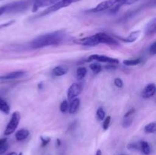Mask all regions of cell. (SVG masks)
Masks as SVG:
<instances>
[{
	"mask_svg": "<svg viewBox=\"0 0 156 155\" xmlns=\"http://www.w3.org/2000/svg\"><path fill=\"white\" fill-rule=\"evenodd\" d=\"M60 111L62 112H66L69 109V103L67 100H63L60 104Z\"/></svg>",
	"mask_w": 156,
	"mask_h": 155,
	"instance_id": "obj_27",
	"label": "cell"
},
{
	"mask_svg": "<svg viewBox=\"0 0 156 155\" xmlns=\"http://www.w3.org/2000/svg\"><path fill=\"white\" fill-rule=\"evenodd\" d=\"M124 3L125 0H105V1L97 5L95 7L89 9L88 12L97 13V12H104V11L109 10L111 8L114 7L116 5H120L121 6L124 5Z\"/></svg>",
	"mask_w": 156,
	"mask_h": 155,
	"instance_id": "obj_4",
	"label": "cell"
},
{
	"mask_svg": "<svg viewBox=\"0 0 156 155\" xmlns=\"http://www.w3.org/2000/svg\"><path fill=\"white\" fill-rule=\"evenodd\" d=\"M0 111L3 113L6 114V115L10 112V106L2 97H0Z\"/></svg>",
	"mask_w": 156,
	"mask_h": 155,
	"instance_id": "obj_17",
	"label": "cell"
},
{
	"mask_svg": "<svg viewBox=\"0 0 156 155\" xmlns=\"http://www.w3.org/2000/svg\"><path fill=\"white\" fill-rule=\"evenodd\" d=\"M140 1V0H125V3L124 5H132V4H134L135 2H136Z\"/></svg>",
	"mask_w": 156,
	"mask_h": 155,
	"instance_id": "obj_34",
	"label": "cell"
},
{
	"mask_svg": "<svg viewBox=\"0 0 156 155\" xmlns=\"http://www.w3.org/2000/svg\"><path fill=\"white\" fill-rule=\"evenodd\" d=\"M56 142H57V146H59V145H60V140H59V139H57V140H56Z\"/></svg>",
	"mask_w": 156,
	"mask_h": 155,
	"instance_id": "obj_39",
	"label": "cell"
},
{
	"mask_svg": "<svg viewBox=\"0 0 156 155\" xmlns=\"http://www.w3.org/2000/svg\"><path fill=\"white\" fill-rule=\"evenodd\" d=\"M68 67L66 65H57L52 71V74L54 77H60L68 72Z\"/></svg>",
	"mask_w": 156,
	"mask_h": 155,
	"instance_id": "obj_12",
	"label": "cell"
},
{
	"mask_svg": "<svg viewBox=\"0 0 156 155\" xmlns=\"http://www.w3.org/2000/svg\"><path fill=\"white\" fill-rule=\"evenodd\" d=\"M96 37H97L99 43H105L108 44L109 46H117L120 45V43H118V41L116 40L115 39H114L113 37H111L110 35L107 34L105 33H98L95 34Z\"/></svg>",
	"mask_w": 156,
	"mask_h": 155,
	"instance_id": "obj_7",
	"label": "cell"
},
{
	"mask_svg": "<svg viewBox=\"0 0 156 155\" xmlns=\"http://www.w3.org/2000/svg\"><path fill=\"white\" fill-rule=\"evenodd\" d=\"M66 32L62 30H56L37 36L29 43L31 49H40L50 46H57L63 40Z\"/></svg>",
	"mask_w": 156,
	"mask_h": 155,
	"instance_id": "obj_1",
	"label": "cell"
},
{
	"mask_svg": "<svg viewBox=\"0 0 156 155\" xmlns=\"http://www.w3.org/2000/svg\"><path fill=\"white\" fill-rule=\"evenodd\" d=\"M87 74V69L85 67H79L76 70V77L78 80L81 81L86 76Z\"/></svg>",
	"mask_w": 156,
	"mask_h": 155,
	"instance_id": "obj_18",
	"label": "cell"
},
{
	"mask_svg": "<svg viewBox=\"0 0 156 155\" xmlns=\"http://www.w3.org/2000/svg\"><path fill=\"white\" fill-rule=\"evenodd\" d=\"M25 71H12V72L8 73V74H4V75L0 76V84H5L8 83V82L12 81L16 79H19L21 78L24 77L26 75Z\"/></svg>",
	"mask_w": 156,
	"mask_h": 155,
	"instance_id": "obj_6",
	"label": "cell"
},
{
	"mask_svg": "<svg viewBox=\"0 0 156 155\" xmlns=\"http://www.w3.org/2000/svg\"><path fill=\"white\" fill-rule=\"evenodd\" d=\"M142 59H126V60L123 61V65H126V66H133V65H139L141 63Z\"/></svg>",
	"mask_w": 156,
	"mask_h": 155,
	"instance_id": "obj_20",
	"label": "cell"
},
{
	"mask_svg": "<svg viewBox=\"0 0 156 155\" xmlns=\"http://www.w3.org/2000/svg\"><path fill=\"white\" fill-rule=\"evenodd\" d=\"M140 149H141L142 152H143L144 154L149 155L151 153V148L149 144L146 141H143L140 142Z\"/></svg>",
	"mask_w": 156,
	"mask_h": 155,
	"instance_id": "obj_19",
	"label": "cell"
},
{
	"mask_svg": "<svg viewBox=\"0 0 156 155\" xmlns=\"http://www.w3.org/2000/svg\"><path fill=\"white\" fill-rule=\"evenodd\" d=\"M97 61L99 62H105V63L108 64H113V65H117L119 63V60L117 59H114V58L109 57V56H101V55H97L94 54L90 56L88 58V62L90 61Z\"/></svg>",
	"mask_w": 156,
	"mask_h": 155,
	"instance_id": "obj_8",
	"label": "cell"
},
{
	"mask_svg": "<svg viewBox=\"0 0 156 155\" xmlns=\"http://www.w3.org/2000/svg\"><path fill=\"white\" fill-rule=\"evenodd\" d=\"M105 111L102 107H99L96 112V115L99 120H104L105 118Z\"/></svg>",
	"mask_w": 156,
	"mask_h": 155,
	"instance_id": "obj_24",
	"label": "cell"
},
{
	"mask_svg": "<svg viewBox=\"0 0 156 155\" xmlns=\"http://www.w3.org/2000/svg\"><path fill=\"white\" fill-rule=\"evenodd\" d=\"M6 155H18V153L16 152H10V153H7Z\"/></svg>",
	"mask_w": 156,
	"mask_h": 155,
	"instance_id": "obj_37",
	"label": "cell"
},
{
	"mask_svg": "<svg viewBox=\"0 0 156 155\" xmlns=\"http://www.w3.org/2000/svg\"><path fill=\"white\" fill-rule=\"evenodd\" d=\"M34 2V0H22L6 5V13H18L26 10Z\"/></svg>",
	"mask_w": 156,
	"mask_h": 155,
	"instance_id": "obj_3",
	"label": "cell"
},
{
	"mask_svg": "<svg viewBox=\"0 0 156 155\" xmlns=\"http://www.w3.org/2000/svg\"><path fill=\"white\" fill-rule=\"evenodd\" d=\"M80 106V100L79 98H75L70 101L69 104V112L70 114H74L77 112Z\"/></svg>",
	"mask_w": 156,
	"mask_h": 155,
	"instance_id": "obj_14",
	"label": "cell"
},
{
	"mask_svg": "<svg viewBox=\"0 0 156 155\" xmlns=\"http://www.w3.org/2000/svg\"><path fill=\"white\" fill-rule=\"evenodd\" d=\"M140 147V144H136V143H132V144H129L127 145V149L129 150H138Z\"/></svg>",
	"mask_w": 156,
	"mask_h": 155,
	"instance_id": "obj_30",
	"label": "cell"
},
{
	"mask_svg": "<svg viewBox=\"0 0 156 155\" xmlns=\"http://www.w3.org/2000/svg\"><path fill=\"white\" fill-rule=\"evenodd\" d=\"M7 141V139L6 138H2V139H0V144H2L3 142H5V141Z\"/></svg>",
	"mask_w": 156,
	"mask_h": 155,
	"instance_id": "obj_36",
	"label": "cell"
},
{
	"mask_svg": "<svg viewBox=\"0 0 156 155\" xmlns=\"http://www.w3.org/2000/svg\"><path fill=\"white\" fill-rule=\"evenodd\" d=\"M20 119H21V114L18 111H15L12 113L11 119L9 122L8 123L6 129L4 132L5 135H9L15 132L16 130L17 127H18V124L20 122Z\"/></svg>",
	"mask_w": 156,
	"mask_h": 155,
	"instance_id": "obj_5",
	"label": "cell"
},
{
	"mask_svg": "<svg viewBox=\"0 0 156 155\" xmlns=\"http://www.w3.org/2000/svg\"><path fill=\"white\" fill-rule=\"evenodd\" d=\"M41 140L42 141V147H45L46 145L49 144L50 141V138H44V137H41Z\"/></svg>",
	"mask_w": 156,
	"mask_h": 155,
	"instance_id": "obj_32",
	"label": "cell"
},
{
	"mask_svg": "<svg viewBox=\"0 0 156 155\" xmlns=\"http://www.w3.org/2000/svg\"><path fill=\"white\" fill-rule=\"evenodd\" d=\"M149 53L152 55H155L156 53V42H154L149 47Z\"/></svg>",
	"mask_w": 156,
	"mask_h": 155,
	"instance_id": "obj_31",
	"label": "cell"
},
{
	"mask_svg": "<svg viewBox=\"0 0 156 155\" xmlns=\"http://www.w3.org/2000/svg\"><path fill=\"white\" fill-rule=\"evenodd\" d=\"M89 68L94 74H98L101 71V65L98 63H92L89 65Z\"/></svg>",
	"mask_w": 156,
	"mask_h": 155,
	"instance_id": "obj_23",
	"label": "cell"
},
{
	"mask_svg": "<svg viewBox=\"0 0 156 155\" xmlns=\"http://www.w3.org/2000/svg\"><path fill=\"white\" fill-rule=\"evenodd\" d=\"M80 0H59V2H57L55 4L49 6L47 9H45L44 11H43L41 13H40L39 15H36L34 18H41V17L45 16V15H49V14H51L53 12H56V11H59L60 9H63V8L68 7L70 5H72L73 3L76 2H79Z\"/></svg>",
	"mask_w": 156,
	"mask_h": 155,
	"instance_id": "obj_2",
	"label": "cell"
},
{
	"mask_svg": "<svg viewBox=\"0 0 156 155\" xmlns=\"http://www.w3.org/2000/svg\"><path fill=\"white\" fill-rule=\"evenodd\" d=\"M111 116H109V115H108V117H106V118H105V120H104V122H103V129L105 131L108 130V127H109L110 126V123H111Z\"/></svg>",
	"mask_w": 156,
	"mask_h": 155,
	"instance_id": "obj_28",
	"label": "cell"
},
{
	"mask_svg": "<svg viewBox=\"0 0 156 155\" xmlns=\"http://www.w3.org/2000/svg\"><path fill=\"white\" fill-rule=\"evenodd\" d=\"M74 42L77 44H80L82 46H94L99 44L98 40L96 37L95 34L92 35L91 36H87V37L82 38V39L76 40Z\"/></svg>",
	"mask_w": 156,
	"mask_h": 155,
	"instance_id": "obj_10",
	"label": "cell"
},
{
	"mask_svg": "<svg viewBox=\"0 0 156 155\" xmlns=\"http://www.w3.org/2000/svg\"><path fill=\"white\" fill-rule=\"evenodd\" d=\"M0 1H2V0H0Z\"/></svg>",
	"mask_w": 156,
	"mask_h": 155,
	"instance_id": "obj_41",
	"label": "cell"
},
{
	"mask_svg": "<svg viewBox=\"0 0 156 155\" xmlns=\"http://www.w3.org/2000/svg\"><path fill=\"white\" fill-rule=\"evenodd\" d=\"M134 112H135V109H134V108H132V109H129V110L127 112H126V113H125V115H124V116H123V118H126V117L131 116V115H133Z\"/></svg>",
	"mask_w": 156,
	"mask_h": 155,
	"instance_id": "obj_33",
	"label": "cell"
},
{
	"mask_svg": "<svg viewBox=\"0 0 156 155\" xmlns=\"http://www.w3.org/2000/svg\"><path fill=\"white\" fill-rule=\"evenodd\" d=\"M18 155H22V153H19Z\"/></svg>",
	"mask_w": 156,
	"mask_h": 155,
	"instance_id": "obj_40",
	"label": "cell"
},
{
	"mask_svg": "<svg viewBox=\"0 0 156 155\" xmlns=\"http://www.w3.org/2000/svg\"><path fill=\"white\" fill-rule=\"evenodd\" d=\"M133 123V118L132 115L129 117H126V118H123V121L122 122L123 128H128L132 125Z\"/></svg>",
	"mask_w": 156,
	"mask_h": 155,
	"instance_id": "obj_25",
	"label": "cell"
},
{
	"mask_svg": "<svg viewBox=\"0 0 156 155\" xmlns=\"http://www.w3.org/2000/svg\"><path fill=\"white\" fill-rule=\"evenodd\" d=\"M95 155H102V152H101V150H97V152H96V154Z\"/></svg>",
	"mask_w": 156,
	"mask_h": 155,
	"instance_id": "obj_35",
	"label": "cell"
},
{
	"mask_svg": "<svg viewBox=\"0 0 156 155\" xmlns=\"http://www.w3.org/2000/svg\"><path fill=\"white\" fill-rule=\"evenodd\" d=\"M114 84H115L116 87L119 88H121L123 86V82L122 81V79H120V78H116L114 79Z\"/></svg>",
	"mask_w": 156,
	"mask_h": 155,
	"instance_id": "obj_29",
	"label": "cell"
},
{
	"mask_svg": "<svg viewBox=\"0 0 156 155\" xmlns=\"http://www.w3.org/2000/svg\"><path fill=\"white\" fill-rule=\"evenodd\" d=\"M38 88L41 90L43 89V83H40L39 84H38Z\"/></svg>",
	"mask_w": 156,
	"mask_h": 155,
	"instance_id": "obj_38",
	"label": "cell"
},
{
	"mask_svg": "<svg viewBox=\"0 0 156 155\" xmlns=\"http://www.w3.org/2000/svg\"><path fill=\"white\" fill-rule=\"evenodd\" d=\"M144 130L146 133H155L156 132V124L155 122H151L146 125L144 128Z\"/></svg>",
	"mask_w": 156,
	"mask_h": 155,
	"instance_id": "obj_22",
	"label": "cell"
},
{
	"mask_svg": "<svg viewBox=\"0 0 156 155\" xmlns=\"http://www.w3.org/2000/svg\"><path fill=\"white\" fill-rule=\"evenodd\" d=\"M82 84L81 83H73L69 88L67 91V97L69 101L75 98H77L78 96L82 93Z\"/></svg>",
	"mask_w": 156,
	"mask_h": 155,
	"instance_id": "obj_9",
	"label": "cell"
},
{
	"mask_svg": "<svg viewBox=\"0 0 156 155\" xmlns=\"http://www.w3.org/2000/svg\"><path fill=\"white\" fill-rule=\"evenodd\" d=\"M8 148H9V144L7 143V141L0 144V155L4 154L7 151Z\"/></svg>",
	"mask_w": 156,
	"mask_h": 155,
	"instance_id": "obj_26",
	"label": "cell"
},
{
	"mask_svg": "<svg viewBox=\"0 0 156 155\" xmlns=\"http://www.w3.org/2000/svg\"><path fill=\"white\" fill-rule=\"evenodd\" d=\"M139 11H140V9H136V10H131L130 12H127L124 16H123L121 18H120V21H123V22H124V21H128V20L131 19V18H133V17L138 13Z\"/></svg>",
	"mask_w": 156,
	"mask_h": 155,
	"instance_id": "obj_21",
	"label": "cell"
},
{
	"mask_svg": "<svg viewBox=\"0 0 156 155\" xmlns=\"http://www.w3.org/2000/svg\"><path fill=\"white\" fill-rule=\"evenodd\" d=\"M29 131L25 129H21L20 130L17 131L15 134V138L18 141H21L25 140L29 136Z\"/></svg>",
	"mask_w": 156,
	"mask_h": 155,
	"instance_id": "obj_15",
	"label": "cell"
},
{
	"mask_svg": "<svg viewBox=\"0 0 156 155\" xmlns=\"http://www.w3.org/2000/svg\"><path fill=\"white\" fill-rule=\"evenodd\" d=\"M156 32V18H154L149 22L146 27V34L147 36H152Z\"/></svg>",
	"mask_w": 156,
	"mask_h": 155,
	"instance_id": "obj_13",
	"label": "cell"
},
{
	"mask_svg": "<svg viewBox=\"0 0 156 155\" xmlns=\"http://www.w3.org/2000/svg\"><path fill=\"white\" fill-rule=\"evenodd\" d=\"M156 91V87L155 84L151 83L146 85V88L143 89V93H142V97L144 99H149L152 97L155 94Z\"/></svg>",
	"mask_w": 156,
	"mask_h": 155,
	"instance_id": "obj_11",
	"label": "cell"
},
{
	"mask_svg": "<svg viewBox=\"0 0 156 155\" xmlns=\"http://www.w3.org/2000/svg\"><path fill=\"white\" fill-rule=\"evenodd\" d=\"M140 30H135V31H133L132 33H129V36H127L125 39H122L124 42L126 43H133L140 37Z\"/></svg>",
	"mask_w": 156,
	"mask_h": 155,
	"instance_id": "obj_16",
	"label": "cell"
}]
</instances>
